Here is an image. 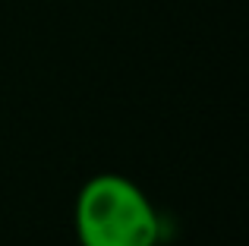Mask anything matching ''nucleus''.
Instances as JSON below:
<instances>
[{
	"instance_id": "f257e3e1",
	"label": "nucleus",
	"mask_w": 249,
	"mask_h": 246,
	"mask_svg": "<svg viewBox=\"0 0 249 246\" xmlns=\"http://www.w3.org/2000/svg\"><path fill=\"white\" fill-rule=\"evenodd\" d=\"M79 246H158L161 215L123 174H98L79 190L73 209Z\"/></svg>"
}]
</instances>
